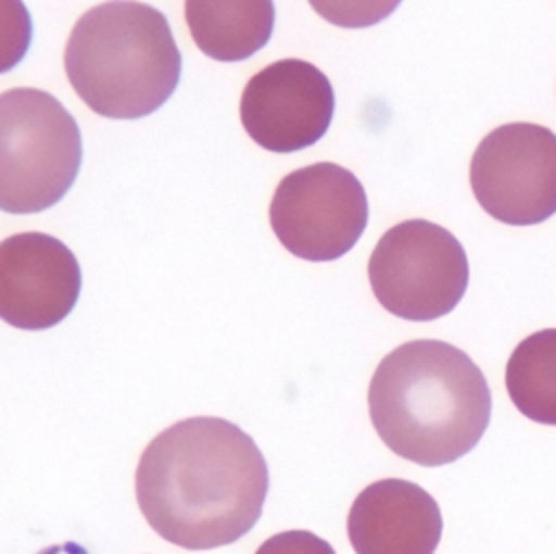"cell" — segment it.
<instances>
[{
	"label": "cell",
	"mask_w": 556,
	"mask_h": 554,
	"mask_svg": "<svg viewBox=\"0 0 556 554\" xmlns=\"http://www.w3.org/2000/svg\"><path fill=\"white\" fill-rule=\"evenodd\" d=\"M334 115L328 76L308 61L280 59L243 87L239 117L254 143L269 152H298L326 135Z\"/></svg>",
	"instance_id": "obj_8"
},
{
	"label": "cell",
	"mask_w": 556,
	"mask_h": 554,
	"mask_svg": "<svg viewBox=\"0 0 556 554\" xmlns=\"http://www.w3.org/2000/svg\"><path fill=\"white\" fill-rule=\"evenodd\" d=\"M441 534L437 500L402 478L371 482L348 513V537L356 554H434Z\"/></svg>",
	"instance_id": "obj_10"
},
{
	"label": "cell",
	"mask_w": 556,
	"mask_h": 554,
	"mask_svg": "<svg viewBox=\"0 0 556 554\" xmlns=\"http://www.w3.org/2000/svg\"><path fill=\"white\" fill-rule=\"evenodd\" d=\"M269 491L267 463L237 424L189 417L156 435L135 471L150 528L185 550H213L248 534Z\"/></svg>",
	"instance_id": "obj_1"
},
{
	"label": "cell",
	"mask_w": 556,
	"mask_h": 554,
	"mask_svg": "<svg viewBox=\"0 0 556 554\" xmlns=\"http://www.w3.org/2000/svg\"><path fill=\"white\" fill-rule=\"evenodd\" d=\"M274 4L254 2H185V20L195 46L215 61H243L271 37Z\"/></svg>",
	"instance_id": "obj_11"
},
{
	"label": "cell",
	"mask_w": 556,
	"mask_h": 554,
	"mask_svg": "<svg viewBox=\"0 0 556 554\" xmlns=\"http://www.w3.org/2000/svg\"><path fill=\"white\" fill-rule=\"evenodd\" d=\"M369 417L397 456L439 467L469 454L491 419V389L460 348L417 339L391 350L367 391Z\"/></svg>",
	"instance_id": "obj_2"
},
{
	"label": "cell",
	"mask_w": 556,
	"mask_h": 554,
	"mask_svg": "<svg viewBox=\"0 0 556 554\" xmlns=\"http://www.w3.org/2000/svg\"><path fill=\"white\" fill-rule=\"evenodd\" d=\"M83 161L80 128L48 91L7 89L0 96V206L39 213L74 185Z\"/></svg>",
	"instance_id": "obj_4"
},
{
	"label": "cell",
	"mask_w": 556,
	"mask_h": 554,
	"mask_svg": "<svg viewBox=\"0 0 556 554\" xmlns=\"http://www.w3.org/2000/svg\"><path fill=\"white\" fill-rule=\"evenodd\" d=\"M367 274L382 309L402 319L430 322L463 300L469 261L447 228L428 219H406L378 239Z\"/></svg>",
	"instance_id": "obj_5"
},
{
	"label": "cell",
	"mask_w": 556,
	"mask_h": 554,
	"mask_svg": "<svg viewBox=\"0 0 556 554\" xmlns=\"http://www.w3.org/2000/svg\"><path fill=\"white\" fill-rule=\"evenodd\" d=\"M63 63L78 98L111 119L154 113L178 87L182 70L167 17L146 2H102L85 11Z\"/></svg>",
	"instance_id": "obj_3"
},
{
	"label": "cell",
	"mask_w": 556,
	"mask_h": 554,
	"mask_svg": "<svg viewBox=\"0 0 556 554\" xmlns=\"http://www.w3.org/2000/svg\"><path fill=\"white\" fill-rule=\"evenodd\" d=\"M369 217L365 187L337 163H313L289 172L269 204V224L291 254L328 263L348 254Z\"/></svg>",
	"instance_id": "obj_6"
},
{
	"label": "cell",
	"mask_w": 556,
	"mask_h": 554,
	"mask_svg": "<svg viewBox=\"0 0 556 554\" xmlns=\"http://www.w3.org/2000/svg\"><path fill=\"white\" fill-rule=\"evenodd\" d=\"M254 554H337V552L326 539L308 530H287L263 541Z\"/></svg>",
	"instance_id": "obj_13"
},
{
	"label": "cell",
	"mask_w": 556,
	"mask_h": 554,
	"mask_svg": "<svg viewBox=\"0 0 556 554\" xmlns=\"http://www.w3.org/2000/svg\"><path fill=\"white\" fill-rule=\"evenodd\" d=\"M506 391L521 415L556 426V328L536 330L513 350Z\"/></svg>",
	"instance_id": "obj_12"
},
{
	"label": "cell",
	"mask_w": 556,
	"mask_h": 554,
	"mask_svg": "<svg viewBox=\"0 0 556 554\" xmlns=\"http://www.w3.org/2000/svg\"><path fill=\"white\" fill-rule=\"evenodd\" d=\"M74 252L46 232H17L0 243V317L22 330L63 322L80 295Z\"/></svg>",
	"instance_id": "obj_9"
},
{
	"label": "cell",
	"mask_w": 556,
	"mask_h": 554,
	"mask_svg": "<svg viewBox=\"0 0 556 554\" xmlns=\"http://www.w3.org/2000/svg\"><path fill=\"white\" fill-rule=\"evenodd\" d=\"M469 185L478 204L497 222H545L556 213V135L530 122L497 126L471 156Z\"/></svg>",
	"instance_id": "obj_7"
}]
</instances>
